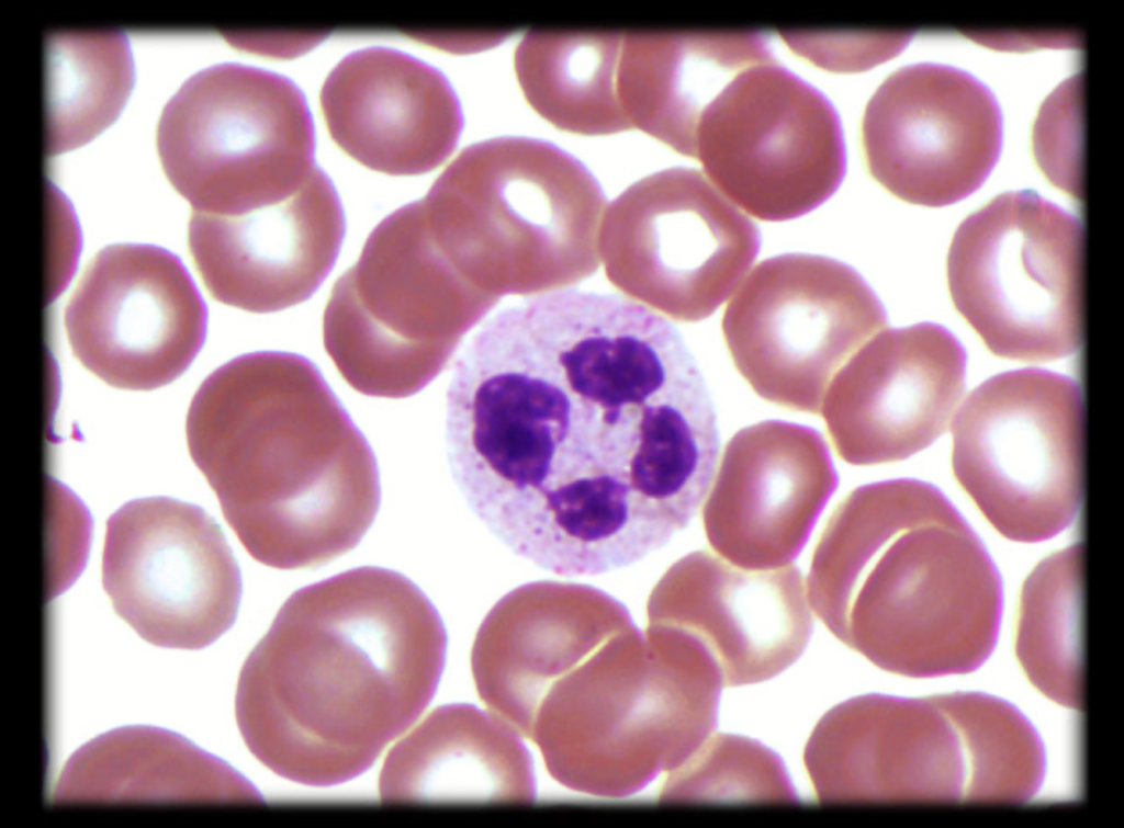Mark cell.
<instances>
[{
    "mask_svg": "<svg viewBox=\"0 0 1124 828\" xmlns=\"http://www.w3.org/2000/svg\"><path fill=\"white\" fill-rule=\"evenodd\" d=\"M45 60V154L56 156L115 121L133 88L134 64L120 31L49 33Z\"/></svg>",
    "mask_w": 1124,
    "mask_h": 828,
    "instance_id": "28",
    "label": "cell"
},
{
    "mask_svg": "<svg viewBox=\"0 0 1124 828\" xmlns=\"http://www.w3.org/2000/svg\"><path fill=\"white\" fill-rule=\"evenodd\" d=\"M649 619L697 640L729 687L758 683L787 669L805 650L813 625L796 566L745 569L707 551L670 568L652 593Z\"/></svg>",
    "mask_w": 1124,
    "mask_h": 828,
    "instance_id": "21",
    "label": "cell"
},
{
    "mask_svg": "<svg viewBox=\"0 0 1124 828\" xmlns=\"http://www.w3.org/2000/svg\"><path fill=\"white\" fill-rule=\"evenodd\" d=\"M803 761L820 802L964 801L962 742L931 696L865 694L835 705Z\"/></svg>",
    "mask_w": 1124,
    "mask_h": 828,
    "instance_id": "19",
    "label": "cell"
},
{
    "mask_svg": "<svg viewBox=\"0 0 1124 828\" xmlns=\"http://www.w3.org/2000/svg\"><path fill=\"white\" fill-rule=\"evenodd\" d=\"M886 325L883 304L855 269L808 253L760 262L721 321L734 366L752 389L814 415L835 374Z\"/></svg>",
    "mask_w": 1124,
    "mask_h": 828,
    "instance_id": "10",
    "label": "cell"
},
{
    "mask_svg": "<svg viewBox=\"0 0 1124 828\" xmlns=\"http://www.w3.org/2000/svg\"><path fill=\"white\" fill-rule=\"evenodd\" d=\"M771 59L760 32L623 33L617 95L631 127L695 158L708 105L738 73Z\"/></svg>",
    "mask_w": 1124,
    "mask_h": 828,
    "instance_id": "25",
    "label": "cell"
},
{
    "mask_svg": "<svg viewBox=\"0 0 1124 828\" xmlns=\"http://www.w3.org/2000/svg\"><path fill=\"white\" fill-rule=\"evenodd\" d=\"M632 625L623 606L603 592L526 586L499 601L476 634L471 655L476 691L490 711L530 738L550 689Z\"/></svg>",
    "mask_w": 1124,
    "mask_h": 828,
    "instance_id": "23",
    "label": "cell"
},
{
    "mask_svg": "<svg viewBox=\"0 0 1124 828\" xmlns=\"http://www.w3.org/2000/svg\"><path fill=\"white\" fill-rule=\"evenodd\" d=\"M346 230L338 193L316 168L295 192L222 216L194 212L188 242L218 302L246 311H279L307 300L338 258Z\"/></svg>",
    "mask_w": 1124,
    "mask_h": 828,
    "instance_id": "20",
    "label": "cell"
},
{
    "mask_svg": "<svg viewBox=\"0 0 1124 828\" xmlns=\"http://www.w3.org/2000/svg\"><path fill=\"white\" fill-rule=\"evenodd\" d=\"M999 585L962 513L938 488L911 478L845 496L816 543L806 581L827 628L877 667L949 606Z\"/></svg>",
    "mask_w": 1124,
    "mask_h": 828,
    "instance_id": "5",
    "label": "cell"
},
{
    "mask_svg": "<svg viewBox=\"0 0 1124 828\" xmlns=\"http://www.w3.org/2000/svg\"><path fill=\"white\" fill-rule=\"evenodd\" d=\"M1079 99L1060 106L1058 91L1044 103L1034 127L1035 157L1048 179L1079 196Z\"/></svg>",
    "mask_w": 1124,
    "mask_h": 828,
    "instance_id": "33",
    "label": "cell"
},
{
    "mask_svg": "<svg viewBox=\"0 0 1124 828\" xmlns=\"http://www.w3.org/2000/svg\"><path fill=\"white\" fill-rule=\"evenodd\" d=\"M156 145L170 184L203 214L235 215L293 193L317 168L301 89L239 63L190 76L160 113Z\"/></svg>",
    "mask_w": 1124,
    "mask_h": 828,
    "instance_id": "7",
    "label": "cell"
},
{
    "mask_svg": "<svg viewBox=\"0 0 1124 828\" xmlns=\"http://www.w3.org/2000/svg\"><path fill=\"white\" fill-rule=\"evenodd\" d=\"M782 38L799 56L835 72L872 68L897 55L910 34H850L782 32Z\"/></svg>",
    "mask_w": 1124,
    "mask_h": 828,
    "instance_id": "32",
    "label": "cell"
},
{
    "mask_svg": "<svg viewBox=\"0 0 1124 828\" xmlns=\"http://www.w3.org/2000/svg\"><path fill=\"white\" fill-rule=\"evenodd\" d=\"M447 650L441 617L403 574L362 566L291 594L241 668L240 735L273 773L331 786L366 772L420 716Z\"/></svg>",
    "mask_w": 1124,
    "mask_h": 828,
    "instance_id": "2",
    "label": "cell"
},
{
    "mask_svg": "<svg viewBox=\"0 0 1124 828\" xmlns=\"http://www.w3.org/2000/svg\"><path fill=\"white\" fill-rule=\"evenodd\" d=\"M1083 547L1076 543L1038 563L1025 579L1015 654L1029 681L1053 702L1082 708Z\"/></svg>",
    "mask_w": 1124,
    "mask_h": 828,
    "instance_id": "29",
    "label": "cell"
},
{
    "mask_svg": "<svg viewBox=\"0 0 1124 828\" xmlns=\"http://www.w3.org/2000/svg\"><path fill=\"white\" fill-rule=\"evenodd\" d=\"M74 355L110 386L150 390L181 376L206 336L207 309L182 261L115 243L83 272L64 315Z\"/></svg>",
    "mask_w": 1124,
    "mask_h": 828,
    "instance_id": "13",
    "label": "cell"
},
{
    "mask_svg": "<svg viewBox=\"0 0 1124 828\" xmlns=\"http://www.w3.org/2000/svg\"><path fill=\"white\" fill-rule=\"evenodd\" d=\"M952 436L958 484L1004 537L1043 542L1076 519L1084 405L1074 378L1039 368L997 374L963 401Z\"/></svg>",
    "mask_w": 1124,
    "mask_h": 828,
    "instance_id": "9",
    "label": "cell"
},
{
    "mask_svg": "<svg viewBox=\"0 0 1124 828\" xmlns=\"http://www.w3.org/2000/svg\"><path fill=\"white\" fill-rule=\"evenodd\" d=\"M724 685L689 635L632 625L550 689L530 739L563 786L627 797L681 767L713 734Z\"/></svg>",
    "mask_w": 1124,
    "mask_h": 828,
    "instance_id": "4",
    "label": "cell"
},
{
    "mask_svg": "<svg viewBox=\"0 0 1124 828\" xmlns=\"http://www.w3.org/2000/svg\"><path fill=\"white\" fill-rule=\"evenodd\" d=\"M622 34L529 31L514 66L530 106L555 127L582 135L631 128L617 95Z\"/></svg>",
    "mask_w": 1124,
    "mask_h": 828,
    "instance_id": "27",
    "label": "cell"
},
{
    "mask_svg": "<svg viewBox=\"0 0 1124 828\" xmlns=\"http://www.w3.org/2000/svg\"><path fill=\"white\" fill-rule=\"evenodd\" d=\"M521 735L492 711L437 707L389 752L379 779L384 803H530L533 762Z\"/></svg>",
    "mask_w": 1124,
    "mask_h": 828,
    "instance_id": "24",
    "label": "cell"
},
{
    "mask_svg": "<svg viewBox=\"0 0 1124 828\" xmlns=\"http://www.w3.org/2000/svg\"><path fill=\"white\" fill-rule=\"evenodd\" d=\"M716 467L704 531L715 553L745 569L790 565L838 486L822 434L782 420L738 431Z\"/></svg>",
    "mask_w": 1124,
    "mask_h": 828,
    "instance_id": "18",
    "label": "cell"
},
{
    "mask_svg": "<svg viewBox=\"0 0 1124 828\" xmlns=\"http://www.w3.org/2000/svg\"><path fill=\"white\" fill-rule=\"evenodd\" d=\"M966 352L934 322L869 339L830 383L820 409L836 453L866 466L910 457L947 428L965 389Z\"/></svg>",
    "mask_w": 1124,
    "mask_h": 828,
    "instance_id": "16",
    "label": "cell"
},
{
    "mask_svg": "<svg viewBox=\"0 0 1124 828\" xmlns=\"http://www.w3.org/2000/svg\"><path fill=\"white\" fill-rule=\"evenodd\" d=\"M467 504L508 549L564 577L630 566L695 517L720 438L697 362L665 318L558 291L471 339L447 390Z\"/></svg>",
    "mask_w": 1124,
    "mask_h": 828,
    "instance_id": "1",
    "label": "cell"
},
{
    "mask_svg": "<svg viewBox=\"0 0 1124 828\" xmlns=\"http://www.w3.org/2000/svg\"><path fill=\"white\" fill-rule=\"evenodd\" d=\"M250 802L258 790L222 759L173 731L125 726L77 749L53 802Z\"/></svg>",
    "mask_w": 1124,
    "mask_h": 828,
    "instance_id": "26",
    "label": "cell"
},
{
    "mask_svg": "<svg viewBox=\"0 0 1124 828\" xmlns=\"http://www.w3.org/2000/svg\"><path fill=\"white\" fill-rule=\"evenodd\" d=\"M955 727L966 762L964 801L1024 803L1041 790L1045 747L1013 704L984 692L931 696Z\"/></svg>",
    "mask_w": 1124,
    "mask_h": 828,
    "instance_id": "30",
    "label": "cell"
},
{
    "mask_svg": "<svg viewBox=\"0 0 1124 828\" xmlns=\"http://www.w3.org/2000/svg\"><path fill=\"white\" fill-rule=\"evenodd\" d=\"M660 801L795 802L797 795L777 753L748 737L713 733L667 773Z\"/></svg>",
    "mask_w": 1124,
    "mask_h": 828,
    "instance_id": "31",
    "label": "cell"
},
{
    "mask_svg": "<svg viewBox=\"0 0 1124 828\" xmlns=\"http://www.w3.org/2000/svg\"><path fill=\"white\" fill-rule=\"evenodd\" d=\"M1083 230L1039 194L1010 191L966 217L947 254L957 311L996 355L1043 362L1081 342Z\"/></svg>",
    "mask_w": 1124,
    "mask_h": 828,
    "instance_id": "8",
    "label": "cell"
},
{
    "mask_svg": "<svg viewBox=\"0 0 1124 828\" xmlns=\"http://www.w3.org/2000/svg\"><path fill=\"white\" fill-rule=\"evenodd\" d=\"M102 585L144 640L202 649L234 624L241 577L220 525L170 497L132 500L106 522Z\"/></svg>",
    "mask_w": 1124,
    "mask_h": 828,
    "instance_id": "12",
    "label": "cell"
},
{
    "mask_svg": "<svg viewBox=\"0 0 1124 828\" xmlns=\"http://www.w3.org/2000/svg\"><path fill=\"white\" fill-rule=\"evenodd\" d=\"M695 158L735 206L765 222L816 209L846 171L835 107L775 58L738 73L708 105Z\"/></svg>",
    "mask_w": 1124,
    "mask_h": 828,
    "instance_id": "11",
    "label": "cell"
},
{
    "mask_svg": "<svg viewBox=\"0 0 1124 828\" xmlns=\"http://www.w3.org/2000/svg\"><path fill=\"white\" fill-rule=\"evenodd\" d=\"M456 262L431 236L418 201L374 227L323 315L325 350L349 386L405 398L436 377L465 325Z\"/></svg>",
    "mask_w": 1124,
    "mask_h": 828,
    "instance_id": "6",
    "label": "cell"
},
{
    "mask_svg": "<svg viewBox=\"0 0 1124 828\" xmlns=\"http://www.w3.org/2000/svg\"><path fill=\"white\" fill-rule=\"evenodd\" d=\"M333 140L364 167L416 175L442 163L463 127L446 76L401 50L368 47L344 57L321 91Z\"/></svg>",
    "mask_w": 1124,
    "mask_h": 828,
    "instance_id": "22",
    "label": "cell"
},
{
    "mask_svg": "<svg viewBox=\"0 0 1124 828\" xmlns=\"http://www.w3.org/2000/svg\"><path fill=\"white\" fill-rule=\"evenodd\" d=\"M186 434L226 522L266 566L330 562L379 511L372 447L303 355L260 351L216 368L193 396Z\"/></svg>",
    "mask_w": 1124,
    "mask_h": 828,
    "instance_id": "3",
    "label": "cell"
},
{
    "mask_svg": "<svg viewBox=\"0 0 1124 828\" xmlns=\"http://www.w3.org/2000/svg\"><path fill=\"white\" fill-rule=\"evenodd\" d=\"M606 236L653 265V297L670 316L698 321L730 296L761 246L756 225L700 171L676 167L629 186Z\"/></svg>",
    "mask_w": 1124,
    "mask_h": 828,
    "instance_id": "17",
    "label": "cell"
},
{
    "mask_svg": "<svg viewBox=\"0 0 1124 828\" xmlns=\"http://www.w3.org/2000/svg\"><path fill=\"white\" fill-rule=\"evenodd\" d=\"M872 177L911 204L942 207L976 192L994 168L1002 115L991 90L949 65L899 68L877 88L862 121Z\"/></svg>",
    "mask_w": 1124,
    "mask_h": 828,
    "instance_id": "14",
    "label": "cell"
},
{
    "mask_svg": "<svg viewBox=\"0 0 1124 828\" xmlns=\"http://www.w3.org/2000/svg\"><path fill=\"white\" fill-rule=\"evenodd\" d=\"M603 201L581 160L524 136L468 146L420 199L432 232L463 258L491 243L584 246Z\"/></svg>",
    "mask_w": 1124,
    "mask_h": 828,
    "instance_id": "15",
    "label": "cell"
}]
</instances>
